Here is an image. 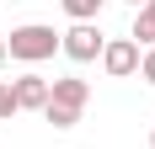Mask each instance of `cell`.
<instances>
[{
    "label": "cell",
    "instance_id": "obj_2",
    "mask_svg": "<svg viewBox=\"0 0 155 149\" xmlns=\"http://www.w3.org/2000/svg\"><path fill=\"white\" fill-rule=\"evenodd\" d=\"M54 48H59V32L43 27V21H27V27H16L11 37H5V53H11V59H21V64L54 59Z\"/></svg>",
    "mask_w": 155,
    "mask_h": 149
},
{
    "label": "cell",
    "instance_id": "obj_10",
    "mask_svg": "<svg viewBox=\"0 0 155 149\" xmlns=\"http://www.w3.org/2000/svg\"><path fill=\"white\" fill-rule=\"evenodd\" d=\"M5 59H11V53H5V37H0V64H5Z\"/></svg>",
    "mask_w": 155,
    "mask_h": 149
},
{
    "label": "cell",
    "instance_id": "obj_1",
    "mask_svg": "<svg viewBox=\"0 0 155 149\" xmlns=\"http://www.w3.org/2000/svg\"><path fill=\"white\" fill-rule=\"evenodd\" d=\"M91 101V85L80 80V74H64V80H48V106H43V122L54 128H75L80 112Z\"/></svg>",
    "mask_w": 155,
    "mask_h": 149
},
{
    "label": "cell",
    "instance_id": "obj_5",
    "mask_svg": "<svg viewBox=\"0 0 155 149\" xmlns=\"http://www.w3.org/2000/svg\"><path fill=\"white\" fill-rule=\"evenodd\" d=\"M11 90H16V112H43L48 106V80L43 74H21Z\"/></svg>",
    "mask_w": 155,
    "mask_h": 149
},
{
    "label": "cell",
    "instance_id": "obj_12",
    "mask_svg": "<svg viewBox=\"0 0 155 149\" xmlns=\"http://www.w3.org/2000/svg\"><path fill=\"white\" fill-rule=\"evenodd\" d=\"M150 149H155V133H150Z\"/></svg>",
    "mask_w": 155,
    "mask_h": 149
},
{
    "label": "cell",
    "instance_id": "obj_6",
    "mask_svg": "<svg viewBox=\"0 0 155 149\" xmlns=\"http://www.w3.org/2000/svg\"><path fill=\"white\" fill-rule=\"evenodd\" d=\"M128 37H134L139 48H155V0L144 5L139 16H134V32H128Z\"/></svg>",
    "mask_w": 155,
    "mask_h": 149
},
{
    "label": "cell",
    "instance_id": "obj_3",
    "mask_svg": "<svg viewBox=\"0 0 155 149\" xmlns=\"http://www.w3.org/2000/svg\"><path fill=\"white\" fill-rule=\"evenodd\" d=\"M59 48H64V53H70L75 64H91V59H102L107 37L96 32V21H75L70 32H59Z\"/></svg>",
    "mask_w": 155,
    "mask_h": 149
},
{
    "label": "cell",
    "instance_id": "obj_4",
    "mask_svg": "<svg viewBox=\"0 0 155 149\" xmlns=\"http://www.w3.org/2000/svg\"><path fill=\"white\" fill-rule=\"evenodd\" d=\"M102 69H107L112 80L139 74V43H134V37H107V48H102Z\"/></svg>",
    "mask_w": 155,
    "mask_h": 149
},
{
    "label": "cell",
    "instance_id": "obj_8",
    "mask_svg": "<svg viewBox=\"0 0 155 149\" xmlns=\"http://www.w3.org/2000/svg\"><path fill=\"white\" fill-rule=\"evenodd\" d=\"M5 117H16V90H11V80H0V122Z\"/></svg>",
    "mask_w": 155,
    "mask_h": 149
},
{
    "label": "cell",
    "instance_id": "obj_11",
    "mask_svg": "<svg viewBox=\"0 0 155 149\" xmlns=\"http://www.w3.org/2000/svg\"><path fill=\"white\" fill-rule=\"evenodd\" d=\"M128 5H134V11H144V5H150V0H128Z\"/></svg>",
    "mask_w": 155,
    "mask_h": 149
},
{
    "label": "cell",
    "instance_id": "obj_7",
    "mask_svg": "<svg viewBox=\"0 0 155 149\" xmlns=\"http://www.w3.org/2000/svg\"><path fill=\"white\" fill-rule=\"evenodd\" d=\"M64 11L75 16V21H96V11H102V5H107V0H59Z\"/></svg>",
    "mask_w": 155,
    "mask_h": 149
},
{
    "label": "cell",
    "instance_id": "obj_9",
    "mask_svg": "<svg viewBox=\"0 0 155 149\" xmlns=\"http://www.w3.org/2000/svg\"><path fill=\"white\" fill-rule=\"evenodd\" d=\"M139 80H144V85H155V48H144V53H139Z\"/></svg>",
    "mask_w": 155,
    "mask_h": 149
}]
</instances>
